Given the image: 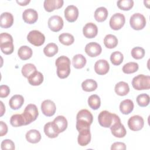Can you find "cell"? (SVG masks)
I'll return each mask as SVG.
<instances>
[{
  "label": "cell",
  "mask_w": 150,
  "mask_h": 150,
  "mask_svg": "<svg viewBox=\"0 0 150 150\" xmlns=\"http://www.w3.org/2000/svg\"><path fill=\"white\" fill-rule=\"evenodd\" d=\"M108 15L107 8L101 6L98 8L94 12V18L98 22H102L106 20Z\"/></svg>",
  "instance_id": "cell-29"
},
{
  "label": "cell",
  "mask_w": 150,
  "mask_h": 150,
  "mask_svg": "<svg viewBox=\"0 0 150 150\" xmlns=\"http://www.w3.org/2000/svg\"><path fill=\"white\" fill-rule=\"evenodd\" d=\"M22 18L25 22L28 24L35 23L38 19V14L36 11L29 8L25 9L22 14Z\"/></svg>",
  "instance_id": "cell-15"
},
{
  "label": "cell",
  "mask_w": 150,
  "mask_h": 150,
  "mask_svg": "<svg viewBox=\"0 0 150 150\" xmlns=\"http://www.w3.org/2000/svg\"><path fill=\"white\" fill-rule=\"evenodd\" d=\"M55 64L57 67V75L60 79H65L67 77L70 73V60L65 56H62L58 57Z\"/></svg>",
  "instance_id": "cell-2"
},
{
  "label": "cell",
  "mask_w": 150,
  "mask_h": 150,
  "mask_svg": "<svg viewBox=\"0 0 150 150\" xmlns=\"http://www.w3.org/2000/svg\"><path fill=\"white\" fill-rule=\"evenodd\" d=\"M28 80L32 86H39L43 81V76L42 73L36 71L28 78Z\"/></svg>",
  "instance_id": "cell-26"
},
{
  "label": "cell",
  "mask_w": 150,
  "mask_h": 150,
  "mask_svg": "<svg viewBox=\"0 0 150 150\" xmlns=\"http://www.w3.org/2000/svg\"><path fill=\"white\" fill-rule=\"evenodd\" d=\"M93 117L90 111L86 109L79 111L76 116V129L80 131L85 129H90L92 124Z\"/></svg>",
  "instance_id": "cell-1"
},
{
  "label": "cell",
  "mask_w": 150,
  "mask_h": 150,
  "mask_svg": "<svg viewBox=\"0 0 150 150\" xmlns=\"http://www.w3.org/2000/svg\"><path fill=\"white\" fill-rule=\"evenodd\" d=\"M131 56L135 59H142L145 56V50L141 47H135L131 50Z\"/></svg>",
  "instance_id": "cell-43"
},
{
  "label": "cell",
  "mask_w": 150,
  "mask_h": 150,
  "mask_svg": "<svg viewBox=\"0 0 150 150\" xmlns=\"http://www.w3.org/2000/svg\"><path fill=\"white\" fill-rule=\"evenodd\" d=\"M28 42L35 46H40L42 45L45 40V35L40 31L33 30L29 32L27 36Z\"/></svg>",
  "instance_id": "cell-7"
},
{
  "label": "cell",
  "mask_w": 150,
  "mask_h": 150,
  "mask_svg": "<svg viewBox=\"0 0 150 150\" xmlns=\"http://www.w3.org/2000/svg\"><path fill=\"white\" fill-rule=\"evenodd\" d=\"M56 110V107L54 103L50 100H46L41 104L42 113L47 117L53 116L55 114Z\"/></svg>",
  "instance_id": "cell-12"
},
{
  "label": "cell",
  "mask_w": 150,
  "mask_h": 150,
  "mask_svg": "<svg viewBox=\"0 0 150 150\" xmlns=\"http://www.w3.org/2000/svg\"><path fill=\"white\" fill-rule=\"evenodd\" d=\"M120 119L117 115L112 114L106 110L101 111L98 116L99 124L104 128H110L115 121Z\"/></svg>",
  "instance_id": "cell-3"
},
{
  "label": "cell",
  "mask_w": 150,
  "mask_h": 150,
  "mask_svg": "<svg viewBox=\"0 0 150 150\" xmlns=\"http://www.w3.org/2000/svg\"><path fill=\"white\" fill-rule=\"evenodd\" d=\"M124 59L123 54L119 51H115L111 53L110 56V60L112 64L118 66L122 63Z\"/></svg>",
  "instance_id": "cell-39"
},
{
  "label": "cell",
  "mask_w": 150,
  "mask_h": 150,
  "mask_svg": "<svg viewBox=\"0 0 150 150\" xmlns=\"http://www.w3.org/2000/svg\"><path fill=\"white\" fill-rule=\"evenodd\" d=\"M52 122L59 134L64 131L67 127V121L63 115L56 117Z\"/></svg>",
  "instance_id": "cell-19"
},
{
  "label": "cell",
  "mask_w": 150,
  "mask_h": 150,
  "mask_svg": "<svg viewBox=\"0 0 150 150\" xmlns=\"http://www.w3.org/2000/svg\"><path fill=\"white\" fill-rule=\"evenodd\" d=\"M144 125V121L142 117L136 115L129 118L128 120V126L133 131L141 130Z\"/></svg>",
  "instance_id": "cell-9"
},
{
  "label": "cell",
  "mask_w": 150,
  "mask_h": 150,
  "mask_svg": "<svg viewBox=\"0 0 150 150\" xmlns=\"http://www.w3.org/2000/svg\"><path fill=\"white\" fill-rule=\"evenodd\" d=\"M110 69V65L106 60L100 59L97 61L94 64V70L99 75L107 74Z\"/></svg>",
  "instance_id": "cell-17"
},
{
  "label": "cell",
  "mask_w": 150,
  "mask_h": 150,
  "mask_svg": "<svg viewBox=\"0 0 150 150\" xmlns=\"http://www.w3.org/2000/svg\"><path fill=\"white\" fill-rule=\"evenodd\" d=\"M8 132L7 125L3 121H0V136L3 137Z\"/></svg>",
  "instance_id": "cell-48"
},
{
  "label": "cell",
  "mask_w": 150,
  "mask_h": 150,
  "mask_svg": "<svg viewBox=\"0 0 150 150\" xmlns=\"http://www.w3.org/2000/svg\"><path fill=\"white\" fill-rule=\"evenodd\" d=\"M114 90L115 93L120 96H126L129 91V87L126 82L120 81L115 86Z\"/></svg>",
  "instance_id": "cell-25"
},
{
  "label": "cell",
  "mask_w": 150,
  "mask_h": 150,
  "mask_svg": "<svg viewBox=\"0 0 150 150\" xmlns=\"http://www.w3.org/2000/svg\"><path fill=\"white\" fill-rule=\"evenodd\" d=\"M30 2V0H24V1H16V2L21 6H26Z\"/></svg>",
  "instance_id": "cell-49"
},
{
  "label": "cell",
  "mask_w": 150,
  "mask_h": 150,
  "mask_svg": "<svg viewBox=\"0 0 150 150\" xmlns=\"http://www.w3.org/2000/svg\"><path fill=\"white\" fill-rule=\"evenodd\" d=\"M129 23L133 29L139 30L142 29L145 26L146 19L142 14L135 13L131 16Z\"/></svg>",
  "instance_id": "cell-6"
},
{
  "label": "cell",
  "mask_w": 150,
  "mask_h": 150,
  "mask_svg": "<svg viewBox=\"0 0 150 150\" xmlns=\"http://www.w3.org/2000/svg\"><path fill=\"white\" fill-rule=\"evenodd\" d=\"M117 6L121 10L129 11L134 5V1L132 0H120L117 2Z\"/></svg>",
  "instance_id": "cell-40"
},
{
  "label": "cell",
  "mask_w": 150,
  "mask_h": 150,
  "mask_svg": "<svg viewBox=\"0 0 150 150\" xmlns=\"http://www.w3.org/2000/svg\"><path fill=\"white\" fill-rule=\"evenodd\" d=\"M1 50L5 54H11L13 53L14 46L13 42H7L3 43H0Z\"/></svg>",
  "instance_id": "cell-41"
},
{
  "label": "cell",
  "mask_w": 150,
  "mask_h": 150,
  "mask_svg": "<svg viewBox=\"0 0 150 150\" xmlns=\"http://www.w3.org/2000/svg\"><path fill=\"white\" fill-rule=\"evenodd\" d=\"M125 22V18L124 15L121 13H116L110 18V26L113 30H120L124 25Z\"/></svg>",
  "instance_id": "cell-8"
},
{
  "label": "cell",
  "mask_w": 150,
  "mask_h": 150,
  "mask_svg": "<svg viewBox=\"0 0 150 150\" xmlns=\"http://www.w3.org/2000/svg\"><path fill=\"white\" fill-rule=\"evenodd\" d=\"M86 57L81 54H77L74 56L72 60V63L74 67L77 69H82L86 64Z\"/></svg>",
  "instance_id": "cell-30"
},
{
  "label": "cell",
  "mask_w": 150,
  "mask_h": 150,
  "mask_svg": "<svg viewBox=\"0 0 150 150\" xmlns=\"http://www.w3.org/2000/svg\"><path fill=\"white\" fill-rule=\"evenodd\" d=\"M79 133L77 137L78 144L81 146L87 145L91 141V133L90 129L81 130L79 131Z\"/></svg>",
  "instance_id": "cell-18"
},
{
  "label": "cell",
  "mask_w": 150,
  "mask_h": 150,
  "mask_svg": "<svg viewBox=\"0 0 150 150\" xmlns=\"http://www.w3.org/2000/svg\"><path fill=\"white\" fill-rule=\"evenodd\" d=\"M132 86L137 90H148L150 88V77L139 74L132 79Z\"/></svg>",
  "instance_id": "cell-4"
},
{
  "label": "cell",
  "mask_w": 150,
  "mask_h": 150,
  "mask_svg": "<svg viewBox=\"0 0 150 150\" xmlns=\"http://www.w3.org/2000/svg\"><path fill=\"white\" fill-rule=\"evenodd\" d=\"M1 148L2 150H13L15 148L14 142L9 139H4L1 142Z\"/></svg>",
  "instance_id": "cell-44"
},
{
  "label": "cell",
  "mask_w": 150,
  "mask_h": 150,
  "mask_svg": "<svg viewBox=\"0 0 150 150\" xmlns=\"http://www.w3.org/2000/svg\"><path fill=\"white\" fill-rule=\"evenodd\" d=\"M126 149V145L124 143L121 142H116L112 144L111 149V150H115V149H121V150H125Z\"/></svg>",
  "instance_id": "cell-47"
},
{
  "label": "cell",
  "mask_w": 150,
  "mask_h": 150,
  "mask_svg": "<svg viewBox=\"0 0 150 150\" xmlns=\"http://www.w3.org/2000/svg\"><path fill=\"white\" fill-rule=\"evenodd\" d=\"M134 109V103L131 100L126 99L122 101L120 104V110L123 114H130Z\"/></svg>",
  "instance_id": "cell-23"
},
{
  "label": "cell",
  "mask_w": 150,
  "mask_h": 150,
  "mask_svg": "<svg viewBox=\"0 0 150 150\" xmlns=\"http://www.w3.org/2000/svg\"><path fill=\"white\" fill-rule=\"evenodd\" d=\"M83 33L84 36L87 38H94L97 36L98 33L97 26L92 22L87 23L83 27Z\"/></svg>",
  "instance_id": "cell-16"
},
{
  "label": "cell",
  "mask_w": 150,
  "mask_h": 150,
  "mask_svg": "<svg viewBox=\"0 0 150 150\" xmlns=\"http://www.w3.org/2000/svg\"><path fill=\"white\" fill-rule=\"evenodd\" d=\"M58 52V47L56 44L54 43H50L47 44L43 49L44 54L47 57H53Z\"/></svg>",
  "instance_id": "cell-34"
},
{
  "label": "cell",
  "mask_w": 150,
  "mask_h": 150,
  "mask_svg": "<svg viewBox=\"0 0 150 150\" xmlns=\"http://www.w3.org/2000/svg\"><path fill=\"white\" fill-rule=\"evenodd\" d=\"M7 42H13L12 36L7 33H1L0 34V43H3Z\"/></svg>",
  "instance_id": "cell-46"
},
{
  "label": "cell",
  "mask_w": 150,
  "mask_h": 150,
  "mask_svg": "<svg viewBox=\"0 0 150 150\" xmlns=\"http://www.w3.org/2000/svg\"><path fill=\"white\" fill-rule=\"evenodd\" d=\"M33 54L31 48L27 46H22L19 47L18 51V54L19 58L23 60H26L30 59Z\"/></svg>",
  "instance_id": "cell-28"
},
{
  "label": "cell",
  "mask_w": 150,
  "mask_h": 150,
  "mask_svg": "<svg viewBox=\"0 0 150 150\" xmlns=\"http://www.w3.org/2000/svg\"><path fill=\"white\" fill-rule=\"evenodd\" d=\"M10 123L13 127H18L22 125H25V120L22 114H16L13 115L11 117Z\"/></svg>",
  "instance_id": "cell-32"
},
{
  "label": "cell",
  "mask_w": 150,
  "mask_h": 150,
  "mask_svg": "<svg viewBox=\"0 0 150 150\" xmlns=\"http://www.w3.org/2000/svg\"><path fill=\"white\" fill-rule=\"evenodd\" d=\"M84 50L88 56L94 57L101 54L102 48L98 43L96 42H90L86 45Z\"/></svg>",
  "instance_id": "cell-13"
},
{
  "label": "cell",
  "mask_w": 150,
  "mask_h": 150,
  "mask_svg": "<svg viewBox=\"0 0 150 150\" xmlns=\"http://www.w3.org/2000/svg\"><path fill=\"white\" fill-rule=\"evenodd\" d=\"M81 87L85 91H93L97 88V83L93 79H87L81 83Z\"/></svg>",
  "instance_id": "cell-33"
},
{
  "label": "cell",
  "mask_w": 150,
  "mask_h": 150,
  "mask_svg": "<svg viewBox=\"0 0 150 150\" xmlns=\"http://www.w3.org/2000/svg\"><path fill=\"white\" fill-rule=\"evenodd\" d=\"M111 134L117 138H123L126 135L127 131L123 124H121L120 119L115 121L111 127Z\"/></svg>",
  "instance_id": "cell-11"
},
{
  "label": "cell",
  "mask_w": 150,
  "mask_h": 150,
  "mask_svg": "<svg viewBox=\"0 0 150 150\" xmlns=\"http://www.w3.org/2000/svg\"><path fill=\"white\" fill-rule=\"evenodd\" d=\"M137 102L139 106L144 107L149 103V96L148 94L143 93L138 95L137 97Z\"/></svg>",
  "instance_id": "cell-42"
},
{
  "label": "cell",
  "mask_w": 150,
  "mask_h": 150,
  "mask_svg": "<svg viewBox=\"0 0 150 150\" xmlns=\"http://www.w3.org/2000/svg\"><path fill=\"white\" fill-rule=\"evenodd\" d=\"M59 40L61 43L66 46H69L73 43L74 38L73 36L68 33H63L59 35Z\"/></svg>",
  "instance_id": "cell-36"
},
{
  "label": "cell",
  "mask_w": 150,
  "mask_h": 150,
  "mask_svg": "<svg viewBox=\"0 0 150 150\" xmlns=\"http://www.w3.org/2000/svg\"><path fill=\"white\" fill-rule=\"evenodd\" d=\"M0 103H1V115H1V117H2L4 115V112H5V107L2 101H1Z\"/></svg>",
  "instance_id": "cell-50"
},
{
  "label": "cell",
  "mask_w": 150,
  "mask_h": 150,
  "mask_svg": "<svg viewBox=\"0 0 150 150\" xmlns=\"http://www.w3.org/2000/svg\"><path fill=\"white\" fill-rule=\"evenodd\" d=\"M88 104L93 110H97L101 105V100L98 96L97 94L91 95L88 98Z\"/></svg>",
  "instance_id": "cell-35"
},
{
  "label": "cell",
  "mask_w": 150,
  "mask_h": 150,
  "mask_svg": "<svg viewBox=\"0 0 150 150\" xmlns=\"http://www.w3.org/2000/svg\"><path fill=\"white\" fill-rule=\"evenodd\" d=\"M36 71H37L36 66L32 63H27L25 64L23 66L21 70L22 75L26 78H28Z\"/></svg>",
  "instance_id": "cell-37"
},
{
  "label": "cell",
  "mask_w": 150,
  "mask_h": 150,
  "mask_svg": "<svg viewBox=\"0 0 150 150\" xmlns=\"http://www.w3.org/2000/svg\"><path fill=\"white\" fill-rule=\"evenodd\" d=\"M43 129L45 135L50 138H56L59 134L52 122H49L46 123L44 126Z\"/></svg>",
  "instance_id": "cell-27"
},
{
  "label": "cell",
  "mask_w": 150,
  "mask_h": 150,
  "mask_svg": "<svg viewBox=\"0 0 150 150\" xmlns=\"http://www.w3.org/2000/svg\"><path fill=\"white\" fill-rule=\"evenodd\" d=\"M10 93L9 87L6 85H1L0 86V97L5 98Z\"/></svg>",
  "instance_id": "cell-45"
},
{
  "label": "cell",
  "mask_w": 150,
  "mask_h": 150,
  "mask_svg": "<svg viewBox=\"0 0 150 150\" xmlns=\"http://www.w3.org/2000/svg\"><path fill=\"white\" fill-rule=\"evenodd\" d=\"M24 103V98L22 96L16 94L13 96L9 101L10 107L14 110L20 108Z\"/></svg>",
  "instance_id": "cell-22"
},
{
  "label": "cell",
  "mask_w": 150,
  "mask_h": 150,
  "mask_svg": "<svg viewBox=\"0 0 150 150\" xmlns=\"http://www.w3.org/2000/svg\"><path fill=\"white\" fill-rule=\"evenodd\" d=\"M47 23L49 28L52 31L57 32L63 28L64 22L60 16L54 15L49 18Z\"/></svg>",
  "instance_id": "cell-10"
},
{
  "label": "cell",
  "mask_w": 150,
  "mask_h": 150,
  "mask_svg": "<svg viewBox=\"0 0 150 150\" xmlns=\"http://www.w3.org/2000/svg\"><path fill=\"white\" fill-rule=\"evenodd\" d=\"M104 44L107 48L112 49L118 45V39L115 36L108 34L104 39Z\"/></svg>",
  "instance_id": "cell-31"
},
{
  "label": "cell",
  "mask_w": 150,
  "mask_h": 150,
  "mask_svg": "<svg viewBox=\"0 0 150 150\" xmlns=\"http://www.w3.org/2000/svg\"><path fill=\"white\" fill-rule=\"evenodd\" d=\"M139 68L138 64L135 62H129L122 67V71L125 74H131L136 72Z\"/></svg>",
  "instance_id": "cell-38"
},
{
  "label": "cell",
  "mask_w": 150,
  "mask_h": 150,
  "mask_svg": "<svg viewBox=\"0 0 150 150\" xmlns=\"http://www.w3.org/2000/svg\"><path fill=\"white\" fill-rule=\"evenodd\" d=\"M63 2V0H45L43 3V6L47 12H50L55 9L62 8Z\"/></svg>",
  "instance_id": "cell-20"
},
{
  "label": "cell",
  "mask_w": 150,
  "mask_h": 150,
  "mask_svg": "<svg viewBox=\"0 0 150 150\" xmlns=\"http://www.w3.org/2000/svg\"><path fill=\"white\" fill-rule=\"evenodd\" d=\"M22 115L25 120V125L35 121L39 115V112L36 105L28 104L25 108Z\"/></svg>",
  "instance_id": "cell-5"
},
{
  "label": "cell",
  "mask_w": 150,
  "mask_h": 150,
  "mask_svg": "<svg viewBox=\"0 0 150 150\" xmlns=\"http://www.w3.org/2000/svg\"><path fill=\"white\" fill-rule=\"evenodd\" d=\"M26 140L32 144H36L41 139V135L36 129H30L28 131L25 135Z\"/></svg>",
  "instance_id": "cell-24"
},
{
  "label": "cell",
  "mask_w": 150,
  "mask_h": 150,
  "mask_svg": "<svg viewBox=\"0 0 150 150\" xmlns=\"http://www.w3.org/2000/svg\"><path fill=\"white\" fill-rule=\"evenodd\" d=\"M64 17L69 22H74L79 16L78 8L74 5H69L64 9Z\"/></svg>",
  "instance_id": "cell-14"
},
{
  "label": "cell",
  "mask_w": 150,
  "mask_h": 150,
  "mask_svg": "<svg viewBox=\"0 0 150 150\" xmlns=\"http://www.w3.org/2000/svg\"><path fill=\"white\" fill-rule=\"evenodd\" d=\"M13 23V15L9 12H4L0 16V26L2 28H9Z\"/></svg>",
  "instance_id": "cell-21"
}]
</instances>
